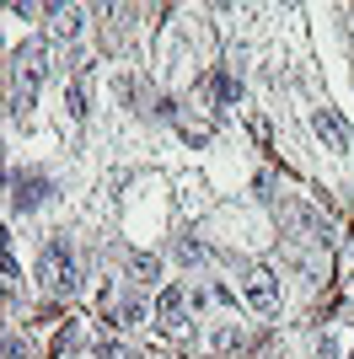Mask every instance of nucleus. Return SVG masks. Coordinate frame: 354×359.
<instances>
[{"label": "nucleus", "instance_id": "f257e3e1", "mask_svg": "<svg viewBox=\"0 0 354 359\" xmlns=\"http://www.w3.org/2000/svg\"><path fill=\"white\" fill-rule=\"evenodd\" d=\"M38 279H44L48 295H75V290H81V263H75V247L65 236L44 241V252H38Z\"/></svg>", "mask_w": 354, "mask_h": 359}, {"label": "nucleus", "instance_id": "f03ea898", "mask_svg": "<svg viewBox=\"0 0 354 359\" xmlns=\"http://www.w3.org/2000/svg\"><path fill=\"white\" fill-rule=\"evenodd\" d=\"M44 75H48V43H44V38H32V43H22L11 54V86L38 91V86H44Z\"/></svg>", "mask_w": 354, "mask_h": 359}, {"label": "nucleus", "instance_id": "7ed1b4c3", "mask_svg": "<svg viewBox=\"0 0 354 359\" xmlns=\"http://www.w3.org/2000/svg\"><path fill=\"white\" fill-rule=\"evenodd\" d=\"M242 300H247L252 311L274 316L280 311V279L263 269V263H252V269H242Z\"/></svg>", "mask_w": 354, "mask_h": 359}, {"label": "nucleus", "instance_id": "20e7f679", "mask_svg": "<svg viewBox=\"0 0 354 359\" xmlns=\"http://www.w3.org/2000/svg\"><path fill=\"white\" fill-rule=\"evenodd\" d=\"M188 306H193L188 285H162V295H156V327L162 332H183L188 327Z\"/></svg>", "mask_w": 354, "mask_h": 359}, {"label": "nucleus", "instance_id": "39448f33", "mask_svg": "<svg viewBox=\"0 0 354 359\" xmlns=\"http://www.w3.org/2000/svg\"><path fill=\"white\" fill-rule=\"evenodd\" d=\"M311 129H317V140H322L327 150H349L354 145V129H349V118H343L339 107H317V113H311Z\"/></svg>", "mask_w": 354, "mask_h": 359}, {"label": "nucleus", "instance_id": "423d86ee", "mask_svg": "<svg viewBox=\"0 0 354 359\" xmlns=\"http://www.w3.org/2000/svg\"><path fill=\"white\" fill-rule=\"evenodd\" d=\"M48 198V177L38 172H11V215H32Z\"/></svg>", "mask_w": 354, "mask_h": 359}, {"label": "nucleus", "instance_id": "0eeeda50", "mask_svg": "<svg viewBox=\"0 0 354 359\" xmlns=\"http://www.w3.org/2000/svg\"><path fill=\"white\" fill-rule=\"evenodd\" d=\"M44 16H54V38L59 43H75L86 32V11L81 6H44Z\"/></svg>", "mask_w": 354, "mask_h": 359}, {"label": "nucleus", "instance_id": "6e6552de", "mask_svg": "<svg viewBox=\"0 0 354 359\" xmlns=\"http://www.w3.org/2000/svg\"><path fill=\"white\" fill-rule=\"evenodd\" d=\"M284 215H290V220L301 225V231H306L311 241H327V220H322L317 210H311V204H295V198H290V204H284Z\"/></svg>", "mask_w": 354, "mask_h": 359}, {"label": "nucleus", "instance_id": "1a4fd4ad", "mask_svg": "<svg viewBox=\"0 0 354 359\" xmlns=\"http://www.w3.org/2000/svg\"><path fill=\"white\" fill-rule=\"evenodd\" d=\"M209 91H215V102H221V107L242 102V81H236L231 70H215V75H209Z\"/></svg>", "mask_w": 354, "mask_h": 359}, {"label": "nucleus", "instance_id": "9d476101", "mask_svg": "<svg viewBox=\"0 0 354 359\" xmlns=\"http://www.w3.org/2000/svg\"><path fill=\"white\" fill-rule=\"evenodd\" d=\"M65 107H70V118H86V113H91V91H86V75H75V81H65Z\"/></svg>", "mask_w": 354, "mask_h": 359}, {"label": "nucleus", "instance_id": "9b49d317", "mask_svg": "<svg viewBox=\"0 0 354 359\" xmlns=\"http://www.w3.org/2000/svg\"><path fill=\"white\" fill-rule=\"evenodd\" d=\"M124 263H129V273L140 279V285H156V279H162V257L156 252H129Z\"/></svg>", "mask_w": 354, "mask_h": 359}, {"label": "nucleus", "instance_id": "f8f14e48", "mask_svg": "<svg viewBox=\"0 0 354 359\" xmlns=\"http://www.w3.org/2000/svg\"><path fill=\"white\" fill-rule=\"evenodd\" d=\"M107 311H113L118 316V322H113V327H140V322H145V300H118V306H113V300H107Z\"/></svg>", "mask_w": 354, "mask_h": 359}, {"label": "nucleus", "instance_id": "ddd939ff", "mask_svg": "<svg viewBox=\"0 0 354 359\" xmlns=\"http://www.w3.org/2000/svg\"><path fill=\"white\" fill-rule=\"evenodd\" d=\"M27 113H32V91L11 86V97H6V118H11V123H22Z\"/></svg>", "mask_w": 354, "mask_h": 359}, {"label": "nucleus", "instance_id": "4468645a", "mask_svg": "<svg viewBox=\"0 0 354 359\" xmlns=\"http://www.w3.org/2000/svg\"><path fill=\"white\" fill-rule=\"evenodd\" d=\"M209 344L221 348V354H225V348H236V344H242V322H225V327H215V338H209Z\"/></svg>", "mask_w": 354, "mask_h": 359}, {"label": "nucleus", "instance_id": "2eb2a0df", "mask_svg": "<svg viewBox=\"0 0 354 359\" xmlns=\"http://www.w3.org/2000/svg\"><path fill=\"white\" fill-rule=\"evenodd\" d=\"M97 359H129V348L113 344V338H103V344H97Z\"/></svg>", "mask_w": 354, "mask_h": 359}, {"label": "nucleus", "instance_id": "dca6fc26", "mask_svg": "<svg viewBox=\"0 0 354 359\" xmlns=\"http://www.w3.org/2000/svg\"><path fill=\"white\" fill-rule=\"evenodd\" d=\"M11 16H16V22H32V16H44V6H32V0H16Z\"/></svg>", "mask_w": 354, "mask_h": 359}, {"label": "nucleus", "instance_id": "f3484780", "mask_svg": "<svg viewBox=\"0 0 354 359\" xmlns=\"http://www.w3.org/2000/svg\"><path fill=\"white\" fill-rule=\"evenodd\" d=\"M177 252H183V263H204V241H183Z\"/></svg>", "mask_w": 354, "mask_h": 359}, {"label": "nucleus", "instance_id": "a211bd4d", "mask_svg": "<svg viewBox=\"0 0 354 359\" xmlns=\"http://www.w3.org/2000/svg\"><path fill=\"white\" fill-rule=\"evenodd\" d=\"M22 354H27V344H22V338L11 332V338H6V359H22Z\"/></svg>", "mask_w": 354, "mask_h": 359}]
</instances>
